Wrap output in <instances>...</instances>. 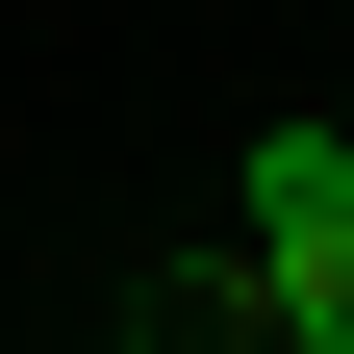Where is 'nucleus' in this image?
Returning <instances> with one entry per match:
<instances>
[{"mask_svg":"<svg viewBox=\"0 0 354 354\" xmlns=\"http://www.w3.org/2000/svg\"><path fill=\"white\" fill-rule=\"evenodd\" d=\"M304 228H354V127H253V177H228V253H304Z\"/></svg>","mask_w":354,"mask_h":354,"instance_id":"obj_1","label":"nucleus"},{"mask_svg":"<svg viewBox=\"0 0 354 354\" xmlns=\"http://www.w3.org/2000/svg\"><path fill=\"white\" fill-rule=\"evenodd\" d=\"M127 354H279V329H253V253H177V279L127 304Z\"/></svg>","mask_w":354,"mask_h":354,"instance_id":"obj_2","label":"nucleus"},{"mask_svg":"<svg viewBox=\"0 0 354 354\" xmlns=\"http://www.w3.org/2000/svg\"><path fill=\"white\" fill-rule=\"evenodd\" d=\"M253 329H279V354H354V228H304V253H253Z\"/></svg>","mask_w":354,"mask_h":354,"instance_id":"obj_3","label":"nucleus"}]
</instances>
